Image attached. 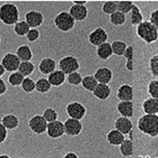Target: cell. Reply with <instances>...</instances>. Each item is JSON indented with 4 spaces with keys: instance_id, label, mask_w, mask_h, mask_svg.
Wrapping results in <instances>:
<instances>
[{
    "instance_id": "obj_1",
    "label": "cell",
    "mask_w": 158,
    "mask_h": 158,
    "mask_svg": "<svg viewBox=\"0 0 158 158\" xmlns=\"http://www.w3.org/2000/svg\"><path fill=\"white\" fill-rule=\"evenodd\" d=\"M137 128L142 133L151 137L158 135V115L143 114L137 121Z\"/></svg>"
},
{
    "instance_id": "obj_2",
    "label": "cell",
    "mask_w": 158,
    "mask_h": 158,
    "mask_svg": "<svg viewBox=\"0 0 158 158\" xmlns=\"http://www.w3.org/2000/svg\"><path fill=\"white\" fill-rule=\"evenodd\" d=\"M20 12L17 6L10 2L0 6V21L6 25H14L19 20Z\"/></svg>"
},
{
    "instance_id": "obj_3",
    "label": "cell",
    "mask_w": 158,
    "mask_h": 158,
    "mask_svg": "<svg viewBox=\"0 0 158 158\" xmlns=\"http://www.w3.org/2000/svg\"><path fill=\"white\" fill-rule=\"evenodd\" d=\"M137 36L147 44L155 43L158 40V30L149 21L144 20L136 26Z\"/></svg>"
},
{
    "instance_id": "obj_4",
    "label": "cell",
    "mask_w": 158,
    "mask_h": 158,
    "mask_svg": "<svg viewBox=\"0 0 158 158\" xmlns=\"http://www.w3.org/2000/svg\"><path fill=\"white\" fill-rule=\"evenodd\" d=\"M54 25L62 32H68L75 26L76 21L68 11H61L58 13L53 20Z\"/></svg>"
},
{
    "instance_id": "obj_5",
    "label": "cell",
    "mask_w": 158,
    "mask_h": 158,
    "mask_svg": "<svg viewBox=\"0 0 158 158\" xmlns=\"http://www.w3.org/2000/svg\"><path fill=\"white\" fill-rule=\"evenodd\" d=\"M59 70L66 75L78 71L80 69V64L78 59L71 55H67L59 59L58 61Z\"/></svg>"
},
{
    "instance_id": "obj_6",
    "label": "cell",
    "mask_w": 158,
    "mask_h": 158,
    "mask_svg": "<svg viewBox=\"0 0 158 158\" xmlns=\"http://www.w3.org/2000/svg\"><path fill=\"white\" fill-rule=\"evenodd\" d=\"M69 118L81 120L87 113L86 107L78 101H72L68 103L65 108Z\"/></svg>"
},
{
    "instance_id": "obj_7",
    "label": "cell",
    "mask_w": 158,
    "mask_h": 158,
    "mask_svg": "<svg viewBox=\"0 0 158 158\" xmlns=\"http://www.w3.org/2000/svg\"><path fill=\"white\" fill-rule=\"evenodd\" d=\"M48 123L42 115H33L28 121L29 129L36 135H42L46 131Z\"/></svg>"
},
{
    "instance_id": "obj_8",
    "label": "cell",
    "mask_w": 158,
    "mask_h": 158,
    "mask_svg": "<svg viewBox=\"0 0 158 158\" xmlns=\"http://www.w3.org/2000/svg\"><path fill=\"white\" fill-rule=\"evenodd\" d=\"M87 39L90 44L97 47L107 42L108 35L107 31L103 28L98 27L89 33Z\"/></svg>"
},
{
    "instance_id": "obj_9",
    "label": "cell",
    "mask_w": 158,
    "mask_h": 158,
    "mask_svg": "<svg viewBox=\"0 0 158 158\" xmlns=\"http://www.w3.org/2000/svg\"><path fill=\"white\" fill-rule=\"evenodd\" d=\"M20 62L15 53L11 52H6L1 60V64L4 67L6 72L11 73L18 70Z\"/></svg>"
},
{
    "instance_id": "obj_10",
    "label": "cell",
    "mask_w": 158,
    "mask_h": 158,
    "mask_svg": "<svg viewBox=\"0 0 158 158\" xmlns=\"http://www.w3.org/2000/svg\"><path fill=\"white\" fill-rule=\"evenodd\" d=\"M63 123L64 133L69 136H76L82 131L83 125L81 120L68 118Z\"/></svg>"
},
{
    "instance_id": "obj_11",
    "label": "cell",
    "mask_w": 158,
    "mask_h": 158,
    "mask_svg": "<svg viewBox=\"0 0 158 158\" xmlns=\"http://www.w3.org/2000/svg\"><path fill=\"white\" fill-rule=\"evenodd\" d=\"M25 21L27 23L30 28H35L40 27L44 22V15L39 10H30L25 14Z\"/></svg>"
},
{
    "instance_id": "obj_12",
    "label": "cell",
    "mask_w": 158,
    "mask_h": 158,
    "mask_svg": "<svg viewBox=\"0 0 158 158\" xmlns=\"http://www.w3.org/2000/svg\"><path fill=\"white\" fill-rule=\"evenodd\" d=\"M46 132L47 135L52 139H58L62 137L65 134L64 123L59 120L48 123Z\"/></svg>"
},
{
    "instance_id": "obj_13",
    "label": "cell",
    "mask_w": 158,
    "mask_h": 158,
    "mask_svg": "<svg viewBox=\"0 0 158 158\" xmlns=\"http://www.w3.org/2000/svg\"><path fill=\"white\" fill-rule=\"evenodd\" d=\"M116 96L120 101H133L134 88L129 84H122L118 88Z\"/></svg>"
},
{
    "instance_id": "obj_14",
    "label": "cell",
    "mask_w": 158,
    "mask_h": 158,
    "mask_svg": "<svg viewBox=\"0 0 158 158\" xmlns=\"http://www.w3.org/2000/svg\"><path fill=\"white\" fill-rule=\"evenodd\" d=\"M68 12L75 21L82 22L85 20L89 14L88 9L86 6H81L72 4L69 9Z\"/></svg>"
},
{
    "instance_id": "obj_15",
    "label": "cell",
    "mask_w": 158,
    "mask_h": 158,
    "mask_svg": "<svg viewBox=\"0 0 158 158\" xmlns=\"http://www.w3.org/2000/svg\"><path fill=\"white\" fill-rule=\"evenodd\" d=\"M94 77L99 83L108 85L113 79V72L107 67H101L95 70Z\"/></svg>"
},
{
    "instance_id": "obj_16",
    "label": "cell",
    "mask_w": 158,
    "mask_h": 158,
    "mask_svg": "<svg viewBox=\"0 0 158 158\" xmlns=\"http://www.w3.org/2000/svg\"><path fill=\"white\" fill-rule=\"evenodd\" d=\"M114 127L115 129L119 131L123 135H126L131 133L133 128V124L130 118L120 116L115 120Z\"/></svg>"
},
{
    "instance_id": "obj_17",
    "label": "cell",
    "mask_w": 158,
    "mask_h": 158,
    "mask_svg": "<svg viewBox=\"0 0 158 158\" xmlns=\"http://www.w3.org/2000/svg\"><path fill=\"white\" fill-rule=\"evenodd\" d=\"M56 62L51 57H46L43 58L38 65V71L44 75H48L56 70Z\"/></svg>"
},
{
    "instance_id": "obj_18",
    "label": "cell",
    "mask_w": 158,
    "mask_h": 158,
    "mask_svg": "<svg viewBox=\"0 0 158 158\" xmlns=\"http://www.w3.org/2000/svg\"><path fill=\"white\" fill-rule=\"evenodd\" d=\"M116 108L121 117L130 118L134 115V109L133 101H119Z\"/></svg>"
},
{
    "instance_id": "obj_19",
    "label": "cell",
    "mask_w": 158,
    "mask_h": 158,
    "mask_svg": "<svg viewBox=\"0 0 158 158\" xmlns=\"http://www.w3.org/2000/svg\"><path fill=\"white\" fill-rule=\"evenodd\" d=\"M142 109L145 114L158 115V98L149 97L142 103Z\"/></svg>"
},
{
    "instance_id": "obj_20",
    "label": "cell",
    "mask_w": 158,
    "mask_h": 158,
    "mask_svg": "<svg viewBox=\"0 0 158 158\" xmlns=\"http://www.w3.org/2000/svg\"><path fill=\"white\" fill-rule=\"evenodd\" d=\"M92 93L97 99L100 101H105L110 98L112 94V89L108 85L99 83Z\"/></svg>"
},
{
    "instance_id": "obj_21",
    "label": "cell",
    "mask_w": 158,
    "mask_h": 158,
    "mask_svg": "<svg viewBox=\"0 0 158 158\" xmlns=\"http://www.w3.org/2000/svg\"><path fill=\"white\" fill-rule=\"evenodd\" d=\"M47 79L51 86L59 87L65 82L66 75L60 70H55L48 75Z\"/></svg>"
},
{
    "instance_id": "obj_22",
    "label": "cell",
    "mask_w": 158,
    "mask_h": 158,
    "mask_svg": "<svg viewBox=\"0 0 158 158\" xmlns=\"http://www.w3.org/2000/svg\"><path fill=\"white\" fill-rule=\"evenodd\" d=\"M1 123L7 130H14L19 127L20 122L16 115L8 114L2 117Z\"/></svg>"
},
{
    "instance_id": "obj_23",
    "label": "cell",
    "mask_w": 158,
    "mask_h": 158,
    "mask_svg": "<svg viewBox=\"0 0 158 158\" xmlns=\"http://www.w3.org/2000/svg\"><path fill=\"white\" fill-rule=\"evenodd\" d=\"M106 139L110 144L117 146H120L123 143V141L125 139V138L124 135L114 128L110 130L107 133Z\"/></svg>"
},
{
    "instance_id": "obj_24",
    "label": "cell",
    "mask_w": 158,
    "mask_h": 158,
    "mask_svg": "<svg viewBox=\"0 0 158 158\" xmlns=\"http://www.w3.org/2000/svg\"><path fill=\"white\" fill-rule=\"evenodd\" d=\"M15 54L20 62L31 61L33 58V52L31 48L27 44H22L19 46L16 49Z\"/></svg>"
},
{
    "instance_id": "obj_25",
    "label": "cell",
    "mask_w": 158,
    "mask_h": 158,
    "mask_svg": "<svg viewBox=\"0 0 158 158\" xmlns=\"http://www.w3.org/2000/svg\"><path fill=\"white\" fill-rule=\"evenodd\" d=\"M113 54L111 44L108 42H106L97 47L96 55L98 58L102 60H108Z\"/></svg>"
},
{
    "instance_id": "obj_26",
    "label": "cell",
    "mask_w": 158,
    "mask_h": 158,
    "mask_svg": "<svg viewBox=\"0 0 158 158\" xmlns=\"http://www.w3.org/2000/svg\"><path fill=\"white\" fill-rule=\"evenodd\" d=\"M125 59V67L129 72L134 70V48L132 45L128 46L123 56Z\"/></svg>"
},
{
    "instance_id": "obj_27",
    "label": "cell",
    "mask_w": 158,
    "mask_h": 158,
    "mask_svg": "<svg viewBox=\"0 0 158 158\" xmlns=\"http://www.w3.org/2000/svg\"><path fill=\"white\" fill-rule=\"evenodd\" d=\"M143 21V15L139 7L137 4L134 3L131 10L130 11L131 24L137 26Z\"/></svg>"
},
{
    "instance_id": "obj_28",
    "label": "cell",
    "mask_w": 158,
    "mask_h": 158,
    "mask_svg": "<svg viewBox=\"0 0 158 158\" xmlns=\"http://www.w3.org/2000/svg\"><path fill=\"white\" fill-rule=\"evenodd\" d=\"M99 83L94 77V75H87L84 76L82 78V80L81 82V85L82 88L89 91L92 93L94 90L95 89L96 86Z\"/></svg>"
},
{
    "instance_id": "obj_29",
    "label": "cell",
    "mask_w": 158,
    "mask_h": 158,
    "mask_svg": "<svg viewBox=\"0 0 158 158\" xmlns=\"http://www.w3.org/2000/svg\"><path fill=\"white\" fill-rule=\"evenodd\" d=\"M120 152L124 157L132 156L134 152L133 142L130 139H125L119 146Z\"/></svg>"
},
{
    "instance_id": "obj_30",
    "label": "cell",
    "mask_w": 158,
    "mask_h": 158,
    "mask_svg": "<svg viewBox=\"0 0 158 158\" xmlns=\"http://www.w3.org/2000/svg\"><path fill=\"white\" fill-rule=\"evenodd\" d=\"M51 87L48 79L45 77L39 78L35 81V90L39 93H47L50 91Z\"/></svg>"
},
{
    "instance_id": "obj_31",
    "label": "cell",
    "mask_w": 158,
    "mask_h": 158,
    "mask_svg": "<svg viewBox=\"0 0 158 158\" xmlns=\"http://www.w3.org/2000/svg\"><path fill=\"white\" fill-rule=\"evenodd\" d=\"M113 54L117 56H123L127 47V44L121 40H115L111 43Z\"/></svg>"
},
{
    "instance_id": "obj_32",
    "label": "cell",
    "mask_w": 158,
    "mask_h": 158,
    "mask_svg": "<svg viewBox=\"0 0 158 158\" xmlns=\"http://www.w3.org/2000/svg\"><path fill=\"white\" fill-rule=\"evenodd\" d=\"M35 69V65L31 61H26L20 62L18 71L24 77H29L34 72Z\"/></svg>"
},
{
    "instance_id": "obj_33",
    "label": "cell",
    "mask_w": 158,
    "mask_h": 158,
    "mask_svg": "<svg viewBox=\"0 0 158 158\" xmlns=\"http://www.w3.org/2000/svg\"><path fill=\"white\" fill-rule=\"evenodd\" d=\"M30 27L24 20H19L13 27L14 32L19 36L22 37L26 35Z\"/></svg>"
},
{
    "instance_id": "obj_34",
    "label": "cell",
    "mask_w": 158,
    "mask_h": 158,
    "mask_svg": "<svg viewBox=\"0 0 158 158\" xmlns=\"http://www.w3.org/2000/svg\"><path fill=\"white\" fill-rule=\"evenodd\" d=\"M110 23L114 26H121L125 23L126 21V15L117 10L109 15Z\"/></svg>"
},
{
    "instance_id": "obj_35",
    "label": "cell",
    "mask_w": 158,
    "mask_h": 158,
    "mask_svg": "<svg viewBox=\"0 0 158 158\" xmlns=\"http://www.w3.org/2000/svg\"><path fill=\"white\" fill-rule=\"evenodd\" d=\"M25 77L17 70L11 73L7 77V81L13 87L20 86Z\"/></svg>"
},
{
    "instance_id": "obj_36",
    "label": "cell",
    "mask_w": 158,
    "mask_h": 158,
    "mask_svg": "<svg viewBox=\"0 0 158 158\" xmlns=\"http://www.w3.org/2000/svg\"><path fill=\"white\" fill-rule=\"evenodd\" d=\"M43 117L47 122V123H50L52 122H55L58 120V114L56 110L53 107H46L43 111L42 115Z\"/></svg>"
},
{
    "instance_id": "obj_37",
    "label": "cell",
    "mask_w": 158,
    "mask_h": 158,
    "mask_svg": "<svg viewBox=\"0 0 158 158\" xmlns=\"http://www.w3.org/2000/svg\"><path fill=\"white\" fill-rule=\"evenodd\" d=\"M82 78L83 77L82 76V74L78 71H76L67 75L66 80L68 84L77 86L79 85H81Z\"/></svg>"
},
{
    "instance_id": "obj_38",
    "label": "cell",
    "mask_w": 158,
    "mask_h": 158,
    "mask_svg": "<svg viewBox=\"0 0 158 158\" xmlns=\"http://www.w3.org/2000/svg\"><path fill=\"white\" fill-rule=\"evenodd\" d=\"M20 87L24 92L32 93L35 90V81L30 77H25Z\"/></svg>"
},
{
    "instance_id": "obj_39",
    "label": "cell",
    "mask_w": 158,
    "mask_h": 158,
    "mask_svg": "<svg viewBox=\"0 0 158 158\" xmlns=\"http://www.w3.org/2000/svg\"><path fill=\"white\" fill-rule=\"evenodd\" d=\"M102 11L109 15L117 11V1H105L102 6Z\"/></svg>"
},
{
    "instance_id": "obj_40",
    "label": "cell",
    "mask_w": 158,
    "mask_h": 158,
    "mask_svg": "<svg viewBox=\"0 0 158 158\" xmlns=\"http://www.w3.org/2000/svg\"><path fill=\"white\" fill-rule=\"evenodd\" d=\"M149 68L151 75L158 78V54L153 55L149 59Z\"/></svg>"
},
{
    "instance_id": "obj_41",
    "label": "cell",
    "mask_w": 158,
    "mask_h": 158,
    "mask_svg": "<svg viewBox=\"0 0 158 158\" xmlns=\"http://www.w3.org/2000/svg\"><path fill=\"white\" fill-rule=\"evenodd\" d=\"M147 93L151 98H158V79L151 80L148 83Z\"/></svg>"
},
{
    "instance_id": "obj_42",
    "label": "cell",
    "mask_w": 158,
    "mask_h": 158,
    "mask_svg": "<svg viewBox=\"0 0 158 158\" xmlns=\"http://www.w3.org/2000/svg\"><path fill=\"white\" fill-rule=\"evenodd\" d=\"M133 4L132 1H117V10L126 15L130 12Z\"/></svg>"
},
{
    "instance_id": "obj_43",
    "label": "cell",
    "mask_w": 158,
    "mask_h": 158,
    "mask_svg": "<svg viewBox=\"0 0 158 158\" xmlns=\"http://www.w3.org/2000/svg\"><path fill=\"white\" fill-rule=\"evenodd\" d=\"M40 36V32L38 28H30L25 35L27 40L30 43L37 41Z\"/></svg>"
},
{
    "instance_id": "obj_44",
    "label": "cell",
    "mask_w": 158,
    "mask_h": 158,
    "mask_svg": "<svg viewBox=\"0 0 158 158\" xmlns=\"http://www.w3.org/2000/svg\"><path fill=\"white\" fill-rule=\"evenodd\" d=\"M149 21L158 30V8L151 12Z\"/></svg>"
},
{
    "instance_id": "obj_45",
    "label": "cell",
    "mask_w": 158,
    "mask_h": 158,
    "mask_svg": "<svg viewBox=\"0 0 158 158\" xmlns=\"http://www.w3.org/2000/svg\"><path fill=\"white\" fill-rule=\"evenodd\" d=\"M7 137V130L0 123V144L4 143Z\"/></svg>"
},
{
    "instance_id": "obj_46",
    "label": "cell",
    "mask_w": 158,
    "mask_h": 158,
    "mask_svg": "<svg viewBox=\"0 0 158 158\" xmlns=\"http://www.w3.org/2000/svg\"><path fill=\"white\" fill-rule=\"evenodd\" d=\"M7 90V86L5 81L0 78V96L6 93Z\"/></svg>"
},
{
    "instance_id": "obj_47",
    "label": "cell",
    "mask_w": 158,
    "mask_h": 158,
    "mask_svg": "<svg viewBox=\"0 0 158 158\" xmlns=\"http://www.w3.org/2000/svg\"><path fill=\"white\" fill-rule=\"evenodd\" d=\"M63 158H79V157L75 152L70 151V152H68L63 156Z\"/></svg>"
},
{
    "instance_id": "obj_48",
    "label": "cell",
    "mask_w": 158,
    "mask_h": 158,
    "mask_svg": "<svg viewBox=\"0 0 158 158\" xmlns=\"http://www.w3.org/2000/svg\"><path fill=\"white\" fill-rule=\"evenodd\" d=\"M72 4H77V5H81V6H84L87 3V1H72Z\"/></svg>"
},
{
    "instance_id": "obj_49",
    "label": "cell",
    "mask_w": 158,
    "mask_h": 158,
    "mask_svg": "<svg viewBox=\"0 0 158 158\" xmlns=\"http://www.w3.org/2000/svg\"><path fill=\"white\" fill-rule=\"evenodd\" d=\"M5 72H6V70H5L4 67H3V66L2 65V64L0 63V78H1V77L4 75V74L5 73Z\"/></svg>"
},
{
    "instance_id": "obj_50",
    "label": "cell",
    "mask_w": 158,
    "mask_h": 158,
    "mask_svg": "<svg viewBox=\"0 0 158 158\" xmlns=\"http://www.w3.org/2000/svg\"><path fill=\"white\" fill-rule=\"evenodd\" d=\"M0 158H11L7 154H0Z\"/></svg>"
},
{
    "instance_id": "obj_51",
    "label": "cell",
    "mask_w": 158,
    "mask_h": 158,
    "mask_svg": "<svg viewBox=\"0 0 158 158\" xmlns=\"http://www.w3.org/2000/svg\"><path fill=\"white\" fill-rule=\"evenodd\" d=\"M1 36L0 35V43H1Z\"/></svg>"
},
{
    "instance_id": "obj_52",
    "label": "cell",
    "mask_w": 158,
    "mask_h": 158,
    "mask_svg": "<svg viewBox=\"0 0 158 158\" xmlns=\"http://www.w3.org/2000/svg\"><path fill=\"white\" fill-rule=\"evenodd\" d=\"M19 158H22V157H19Z\"/></svg>"
}]
</instances>
